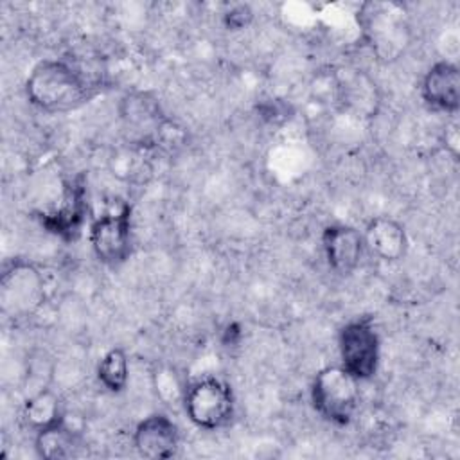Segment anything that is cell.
<instances>
[{
  "label": "cell",
  "instance_id": "44dd1931",
  "mask_svg": "<svg viewBox=\"0 0 460 460\" xmlns=\"http://www.w3.org/2000/svg\"><path fill=\"white\" fill-rule=\"evenodd\" d=\"M458 129H456V124H449L446 128V147L451 151L453 156L458 155Z\"/></svg>",
  "mask_w": 460,
  "mask_h": 460
},
{
  "label": "cell",
  "instance_id": "ba28073f",
  "mask_svg": "<svg viewBox=\"0 0 460 460\" xmlns=\"http://www.w3.org/2000/svg\"><path fill=\"white\" fill-rule=\"evenodd\" d=\"M133 446L144 458H172L180 447V429L169 415L151 413L135 426Z\"/></svg>",
  "mask_w": 460,
  "mask_h": 460
},
{
  "label": "cell",
  "instance_id": "30bf717a",
  "mask_svg": "<svg viewBox=\"0 0 460 460\" xmlns=\"http://www.w3.org/2000/svg\"><path fill=\"white\" fill-rule=\"evenodd\" d=\"M322 248L332 271L350 275L359 266L365 252L363 234L350 225H327L322 232Z\"/></svg>",
  "mask_w": 460,
  "mask_h": 460
},
{
  "label": "cell",
  "instance_id": "9a60e30c",
  "mask_svg": "<svg viewBox=\"0 0 460 460\" xmlns=\"http://www.w3.org/2000/svg\"><path fill=\"white\" fill-rule=\"evenodd\" d=\"M77 447H79V437L66 424L65 419L49 428L36 431V437H34L36 455L45 460L72 458Z\"/></svg>",
  "mask_w": 460,
  "mask_h": 460
},
{
  "label": "cell",
  "instance_id": "277c9868",
  "mask_svg": "<svg viewBox=\"0 0 460 460\" xmlns=\"http://www.w3.org/2000/svg\"><path fill=\"white\" fill-rule=\"evenodd\" d=\"M47 296L45 275L25 259H13L0 275V311L11 320H23L40 311Z\"/></svg>",
  "mask_w": 460,
  "mask_h": 460
},
{
  "label": "cell",
  "instance_id": "ffe728a7",
  "mask_svg": "<svg viewBox=\"0 0 460 460\" xmlns=\"http://www.w3.org/2000/svg\"><path fill=\"white\" fill-rule=\"evenodd\" d=\"M252 18H253V13H252L250 5H246V4H234L223 14L225 25L232 31L244 29L252 22Z\"/></svg>",
  "mask_w": 460,
  "mask_h": 460
},
{
  "label": "cell",
  "instance_id": "8992f818",
  "mask_svg": "<svg viewBox=\"0 0 460 460\" xmlns=\"http://www.w3.org/2000/svg\"><path fill=\"white\" fill-rule=\"evenodd\" d=\"M338 350L341 367L358 381L372 379L379 367L381 340L374 320L368 316L347 322L338 332Z\"/></svg>",
  "mask_w": 460,
  "mask_h": 460
},
{
  "label": "cell",
  "instance_id": "3957f363",
  "mask_svg": "<svg viewBox=\"0 0 460 460\" xmlns=\"http://www.w3.org/2000/svg\"><path fill=\"white\" fill-rule=\"evenodd\" d=\"M311 404L327 422L347 426L359 406V381L341 365L323 367L313 377Z\"/></svg>",
  "mask_w": 460,
  "mask_h": 460
},
{
  "label": "cell",
  "instance_id": "7a4b0ae2",
  "mask_svg": "<svg viewBox=\"0 0 460 460\" xmlns=\"http://www.w3.org/2000/svg\"><path fill=\"white\" fill-rule=\"evenodd\" d=\"M363 38L381 59H394L408 45V11L397 2H365L358 11Z\"/></svg>",
  "mask_w": 460,
  "mask_h": 460
},
{
  "label": "cell",
  "instance_id": "ac0fdd59",
  "mask_svg": "<svg viewBox=\"0 0 460 460\" xmlns=\"http://www.w3.org/2000/svg\"><path fill=\"white\" fill-rule=\"evenodd\" d=\"M111 174L124 181H144V174L151 172V167L140 147H119L110 156Z\"/></svg>",
  "mask_w": 460,
  "mask_h": 460
},
{
  "label": "cell",
  "instance_id": "6da1fadb",
  "mask_svg": "<svg viewBox=\"0 0 460 460\" xmlns=\"http://www.w3.org/2000/svg\"><path fill=\"white\" fill-rule=\"evenodd\" d=\"M25 93L29 102L45 113H66L95 95V83L68 61L41 59L25 81Z\"/></svg>",
  "mask_w": 460,
  "mask_h": 460
},
{
  "label": "cell",
  "instance_id": "5b68a950",
  "mask_svg": "<svg viewBox=\"0 0 460 460\" xmlns=\"http://www.w3.org/2000/svg\"><path fill=\"white\" fill-rule=\"evenodd\" d=\"M181 406L196 428L214 431L234 420L235 395L226 381L205 376L187 383Z\"/></svg>",
  "mask_w": 460,
  "mask_h": 460
},
{
  "label": "cell",
  "instance_id": "52a82bcc",
  "mask_svg": "<svg viewBox=\"0 0 460 460\" xmlns=\"http://www.w3.org/2000/svg\"><path fill=\"white\" fill-rule=\"evenodd\" d=\"M88 239L101 262L108 266L126 262L133 248L131 205L120 203L119 208H110L95 216L90 223Z\"/></svg>",
  "mask_w": 460,
  "mask_h": 460
},
{
  "label": "cell",
  "instance_id": "2e32d148",
  "mask_svg": "<svg viewBox=\"0 0 460 460\" xmlns=\"http://www.w3.org/2000/svg\"><path fill=\"white\" fill-rule=\"evenodd\" d=\"M23 420L25 424L36 431L49 428L59 420L65 419V410H63V402L59 399V395L49 388L43 386L36 392H32L25 402H23V410H22Z\"/></svg>",
  "mask_w": 460,
  "mask_h": 460
},
{
  "label": "cell",
  "instance_id": "d6986e66",
  "mask_svg": "<svg viewBox=\"0 0 460 460\" xmlns=\"http://www.w3.org/2000/svg\"><path fill=\"white\" fill-rule=\"evenodd\" d=\"M153 390L156 397L165 406H178L183 404V395L187 390V381H183L181 374L171 365H156L151 374Z\"/></svg>",
  "mask_w": 460,
  "mask_h": 460
},
{
  "label": "cell",
  "instance_id": "5bb4252c",
  "mask_svg": "<svg viewBox=\"0 0 460 460\" xmlns=\"http://www.w3.org/2000/svg\"><path fill=\"white\" fill-rule=\"evenodd\" d=\"M120 117L131 131L138 135V142H153L156 144L158 135L167 122L164 117L160 104L156 99L149 97V93H131L122 99Z\"/></svg>",
  "mask_w": 460,
  "mask_h": 460
},
{
  "label": "cell",
  "instance_id": "8fae6325",
  "mask_svg": "<svg viewBox=\"0 0 460 460\" xmlns=\"http://www.w3.org/2000/svg\"><path fill=\"white\" fill-rule=\"evenodd\" d=\"M86 212V187L84 180L77 176L65 185L59 207L54 212L41 216V225L47 226L49 232L70 241L81 234Z\"/></svg>",
  "mask_w": 460,
  "mask_h": 460
},
{
  "label": "cell",
  "instance_id": "7c38bea8",
  "mask_svg": "<svg viewBox=\"0 0 460 460\" xmlns=\"http://www.w3.org/2000/svg\"><path fill=\"white\" fill-rule=\"evenodd\" d=\"M336 104L358 117H374L379 106L376 83L361 70H341L334 74Z\"/></svg>",
  "mask_w": 460,
  "mask_h": 460
},
{
  "label": "cell",
  "instance_id": "e0dca14e",
  "mask_svg": "<svg viewBox=\"0 0 460 460\" xmlns=\"http://www.w3.org/2000/svg\"><path fill=\"white\" fill-rule=\"evenodd\" d=\"M97 381L111 394H120L129 383V361L122 347H111L97 363Z\"/></svg>",
  "mask_w": 460,
  "mask_h": 460
},
{
  "label": "cell",
  "instance_id": "9c48e42d",
  "mask_svg": "<svg viewBox=\"0 0 460 460\" xmlns=\"http://www.w3.org/2000/svg\"><path fill=\"white\" fill-rule=\"evenodd\" d=\"M420 95L431 110L456 113L460 108V68L456 63L447 59L433 63L420 81Z\"/></svg>",
  "mask_w": 460,
  "mask_h": 460
},
{
  "label": "cell",
  "instance_id": "4fadbf2b",
  "mask_svg": "<svg viewBox=\"0 0 460 460\" xmlns=\"http://www.w3.org/2000/svg\"><path fill=\"white\" fill-rule=\"evenodd\" d=\"M363 234L365 250L385 262H397L408 252V234L404 226L390 216L372 217Z\"/></svg>",
  "mask_w": 460,
  "mask_h": 460
}]
</instances>
